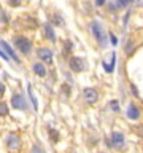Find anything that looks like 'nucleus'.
<instances>
[{
    "instance_id": "17",
    "label": "nucleus",
    "mask_w": 143,
    "mask_h": 153,
    "mask_svg": "<svg viewBox=\"0 0 143 153\" xmlns=\"http://www.w3.org/2000/svg\"><path fill=\"white\" fill-rule=\"evenodd\" d=\"M114 62H116V56L113 54V56H111V62H110V65L107 64V62H103V67H105V70L111 74V72L114 70Z\"/></svg>"
},
{
    "instance_id": "16",
    "label": "nucleus",
    "mask_w": 143,
    "mask_h": 153,
    "mask_svg": "<svg viewBox=\"0 0 143 153\" xmlns=\"http://www.w3.org/2000/svg\"><path fill=\"white\" fill-rule=\"evenodd\" d=\"M60 93L65 96V97H70L72 96V86L69 83H62L60 85Z\"/></svg>"
},
{
    "instance_id": "4",
    "label": "nucleus",
    "mask_w": 143,
    "mask_h": 153,
    "mask_svg": "<svg viewBox=\"0 0 143 153\" xmlns=\"http://www.w3.org/2000/svg\"><path fill=\"white\" fill-rule=\"evenodd\" d=\"M11 107L13 108H16V110H21V112H26V110L29 108L27 107V100H26V97L21 94V93H18V94H13V97H11Z\"/></svg>"
},
{
    "instance_id": "25",
    "label": "nucleus",
    "mask_w": 143,
    "mask_h": 153,
    "mask_svg": "<svg viewBox=\"0 0 143 153\" xmlns=\"http://www.w3.org/2000/svg\"><path fill=\"white\" fill-rule=\"evenodd\" d=\"M110 37H111V43H113V45H116V43H118V40H116V37H114L113 33H110Z\"/></svg>"
},
{
    "instance_id": "13",
    "label": "nucleus",
    "mask_w": 143,
    "mask_h": 153,
    "mask_svg": "<svg viewBox=\"0 0 143 153\" xmlns=\"http://www.w3.org/2000/svg\"><path fill=\"white\" fill-rule=\"evenodd\" d=\"M49 21H51V26H64V18L60 16V13H52L49 16Z\"/></svg>"
},
{
    "instance_id": "3",
    "label": "nucleus",
    "mask_w": 143,
    "mask_h": 153,
    "mask_svg": "<svg viewBox=\"0 0 143 153\" xmlns=\"http://www.w3.org/2000/svg\"><path fill=\"white\" fill-rule=\"evenodd\" d=\"M69 67L72 72L75 74H81V72L86 70V61L83 57H78V56H72L69 59Z\"/></svg>"
},
{
    "instance_id": "2",
    "label": "nucleus",
    "mask_w": 143,
    "mask_h": 153,
    "mask_svg": "<svg viewBox=\"0 0 143 153\" xmlns=\"http://www.w3.org/2000/svg\"><path fill=\"white\" fill-rule=\"evenodd\" d=\"M91 29H92V33L95 37V42L99 43V46H107V40H108V35L107 32L102 29V26H100L99 22H92L91 24Z\"/></svg>"
},
{
    "instance_id": "12",
    "label": "nucleus",
    "mask_w": 143,
    "mask_h": 153,
    "mask_svg": "<svg viewBox=\"0 0 143 153\" xmlns=\"http://www.w3.org/2000/svg\"><path fill=\"white\" fill-rule=\"evenodd\" d=\"M127 117L130 120H138L140 118V108H138L135 104H130L127 107Z\"/></svg>"
},
{
    "instance_id": "11",
    "label": "nucleus",
    "mask_w": 143,
    "mask_h": 153,
    "mask_svg": "<svg viewBox=\"0 0 143 153\" xmlns=\"http://www.w3.org/2000/svg\"><path fill=\"white\" fill-rule=\"evenodd\" d=\"M43 35H45V38H48V40L52 42V43L56 42V33H54V29H52L51 24H45V27H43Z\"/></svg>"
},
{
    "instance_id": "6",
    "label": "nucleus",
    "mask_w": 143,
    "mask_h": 153,
    "mask_svg": "<svg viewBox=\"0 0 143 153\" xmlns=\"http://www.w3.org/2000/svg\"><path fill=\"white\" fill-rule=\"evenodd\" d=\"M37 56H38V59L41 61V64H51L52 62V51L49 50V48H45V46L38 48Z\"/></svg>"
},
{
    "instance_id": "20",
    "label": "nucleus",
    "mask_w": 143,
    "mask_h": 153,
    "mask_svg": "<svg viewBox=\"0 0 143 153\" xmlns=\"http://www.w3.org/2000/svg\"><path fill=\"white\" fill-rule=\"evenodd\" d=\"M72 48H73V45H72V42H70V40H65V48H64V53H67V54H69V53L72 51Z\"/></svg>"
},
{
    "instance_id": "14",
    "label": "nucleus",
    "mask_w": 143,
    "mask_h": 153,
    "mask_svg": "<svg viewBox=\"0 0 143 153\" xmlns=\"http://www.w3.org/2000/svg\"><path fill=\"white\" fill-rule=\"evenodd\" d=\"M48 137H49L51 143H57V142H59V139H60V134H59V131L49 128V129H48Z\"/></svg>"
},
{
    "instance_id": "26",
    "label": "nucleus",
    "mask_w": 143,
    "mask_h": 153,
    "mask_svg": "<svg viewBox=\"0 0 143 153\" xmlns=\"http://www.w3.org/2000/svg\"><path fill=\"white\" fill-rule=\"evenodd\" d=\"M103 0H99V2H95V5H97V7H103Z\"/></svg>"
},
{
    "instance_id": "10",
    "label": "nucleus",
    "mask_w": 143,
    "mask_h": 153,
    "mask_svg": "<svg viewBox=\"0 0 143 153\" xmlns=\"http://www.w3.org/2000/svg\"><path fill=\"white\" fill-rule=\"evenodd\" d=\"M32 70H33V74L38 75V76H46L48 74V70H46V67L45 64H41V62H35V64H32Z\"/></svg>"
},
{
    "instance_id": "22",
    "label": "nucleus",
    "mask_w": 143,
    "mask_h": 153,
    "mask_svg": "<svg viewBox=\"0 0 143 153\" xmlns=\"http://www.w3.org/2000/svg\"><path fill=\"white\" fill-rule=\"evenodd\" d=\"M114 3H116V7H118V8H124V7H127V3H129V2L122 0V2H114Z\"/></svg>"
},
{
    "instance_id": "7",
    "label": "nucleus",
    "mask_w": 143,
    "mask_h": 153,
    "mask_svg": "<svg viewBox=\"0 0 143 153\" xmlns=\"http://www.w3.org/2000/svg\"><path fill=\"white\" fill-rule=\"evenodd\" d=\"M5 145H7L8 150H18L21 147V139H19L16 134L10 132L7 137H5Z\"/></svg>"
},
{
    "instance_id": "5",
    "label": "nucleus",
    "mask_w": 143,
    "mask_h": 153,
    "mask_svg": "<svg viewBox=\"0 0 143 153\" xmlns=\"http://www.w3.org/2000/svg\"><path fill=\"white\" fill-rule=\"evenodd\" d=\"M83 99H84V102L89 104V105L95 104V102L99 100L97 89H95V88H84V89H83Z\"/></svg>"
},
{
    "instance_id": "9",
    "label": "nucleus",
    "mask_w": 143,
    "mask_h": 153,
    "mask_svg": "<svg viewBox=\"0 0 143 153\" xmlns=\"http://www.w3.org/2000/svg\"><path fill=\"white\" fill-rule=\"evenodd\" d=\"M110 147H114V148H122V147H124V134H122V132L114 131V132L111 134V140H110Z\"/></svg>"
},
{
    "instance_id": "18",
    "label": "nucleus",
    "mask_w": 143,
    "mask_h": 153,
    "mask_svg": "<svg viewBox=\"0 0 143 153\" xmlns=\"http://www.w3.org/2000/svg\"><path fill=\"white\" fill-rule=\"evenodd\" d=\"M8 113H10V108L7 102H0V117H7Z\"/></svg>"
},
{
    "instance_id": "1",
    "label": "nucleus",
    "mask_w": 143,
    "mask_h": 153,
    "mask_svg": "<svg viewBox=\"0 0 143 153\" xmlns=\"http://www.w3.org/2000/svg\"><path fill=\"white\" fill-rule=\"evenodd\" d=\"M13 45H14L16 50H19L26 56H29L32 53V42L24 35H14L13 37Z\"/></svg>"
},
{
    "instance_id": "21",
    "label": "nucleus",
    "mask_w": 143,
    "mask_h": 153,
    "mask_svg": "<svg viewBox=\"0 0 143 153\" xmlns=\"http://www.w3.org/2000/svg\"><path fill=\"white\" fill-rule=\"evenodd\" d=\"M110 107H111V110H114V112H118V110H119L118 100H111V102H110Z\"/></svg>"
},
{
    "instance_id": "24",
    "label": "nucleus",
    "mask_w": 143,
    "mask_h": 153,
    "mask_svg": "<svg viewBox=\"0 0 143 153\" xmlns=\"http://www.w3.org/2000/svg\"><path fill=\"white\" fill-rule=\"evenodd\" d=\"M10 5H11V7H19V5H21V2H14V0H11V2H8Z\"/></svg>"
},
{
    "instance_id": "8",
    "label": "nucleus",
    "mask_w": 143,
    "mask_h": 153,
    "mask_svg": "<svg viewBox=\"0 0 143 153\" xmlns=\"http://www.w3.org/2000/svg\"><path fill=\"white\" fill-rule=\"evenodd\" d=\"M0 46H2V50H3V53H5V54L8 56V59H13L14 62H18V64H21V59H19V57L16 56V53H14V50H13V48L8 45L7 42H5V40H0Z\"/></svg>"
},
{
    "instance_id": "23",
    "label": "nucleus",
    "mask_w": 143,
    "mask_h": 153,
    "mask_svg": "<svg viewBox=\"0 0 143 153\" xmlns=\"http://www.w3.org/2000/svg\"><path fill=\"white\" fill-rule=\"evenodd\" d=\"M3 94H5V85L2 83V81H0V97H2Z\"/></svg>"
},
{
    "instance_id": "15",
    "label": "nucleus",
    "mask_w": 143,
    "mask_h": 153,
    "mask_svg": "<svg viewBox=\"0 0 143 153\" xmlns=\"http://www.w3.org/2000/svg\"><path fill=\"white\" fill-rule=\"evenodd\" d=\"M27 89H29V97H30L32 100V105H33V110H38V102H37V97H35V94H33V91H32V86L30 85H27Z\"/></svg>"
},
{
    "instance_id": "19",
    "label": "nucleus",
    "mask_w": 143,
    "mask_h": 153,
    "mask_svg": "<svg viewBox=\"0 0 143 153\" xmlns=\"http://www.w3.org/2000/svg\"><path fill=\"white\" fill-rule=\"evenodd\" d=\"M32 153H45V150L41 148L40 143H33V147H32Z\"/></svg>"
}]
</instances>
